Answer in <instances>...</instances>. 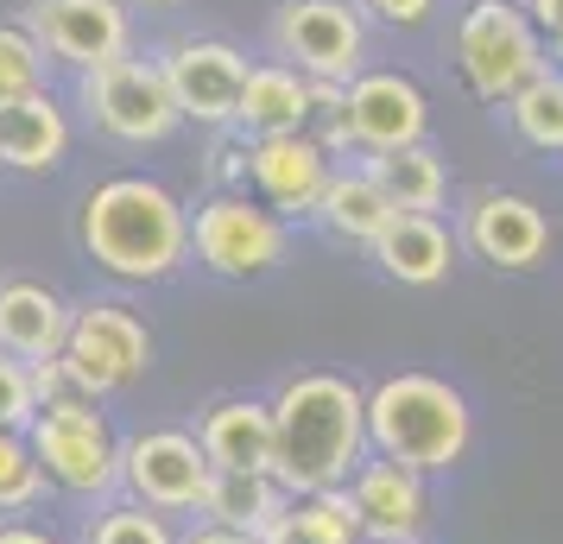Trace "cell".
Masks as SVG:
<instances>
[{"label": "cell", "instance_id": "6da1fadb", "mask_svg": "<svg viewBox=\"0 0 563 544\" xmlns=\"http://www.w3.org/2000/svg\"><path fill=\"white\" fill-rule=\"evenodd\" d=\"M273 424H279V463L273 475L285 481L291 500L305 493L349 488L355 468L374 456L367 443V392L349 374H291L273 399Z\"/></svg>", "mask_w": 563, "mask_h": 544}, {"label": "cell", "instance_id": "7a4b0ae2", "mask_svg": "<svg viewBox=\"0 0 563 544\" xmlns=\"http://www.w3.org/2000/svg\"><path fill=\"white\" fill-rule=\"evenodd\" d=\"M82 247L102 273L153 286L190 259V215L153 178H108L82 203Z\"/></svg>", "mask_w": 563, "mask_h": 544}, {"label": "cell", "instance_id": "3957f363", "mask_svg": "<svg viewBox=\"0 0 563 544\" xmlns=\"http://www.w3.org/2000/svg\"><path fill=\"white\" fill-rule=\"evenodd\" d=\"M367 443L386 463H406L418 475H450L475 443V412L462 387H450L443 374L406 367L367 392Z\"/></svg>", "mask_w": 563, "mask_h": 544}, {"label": "cell", "instance_id": "277c9868", "mask_svg": "<svg viewBox=\"0 0 563 544\" xmlns=\"http://www.w3.org/2000/svg\"><path fill=\"white\" fill-rule=\"evenodd\" d=\"M26 437L52 488L77 493V500H102V493L121 488V443L108 431V418L96 412V399L70 392V399L38 406Z\"/></svg>", "mask_w": 563, "mask_h": 544}, {"label": "cell", "instance_id": "5b68a950", "mask_svg": "<svg viewBox=\"0 0 563 544\" xmlns=\"http://www.w3.org/2000/svg\"><path fill=\"white\" fill-rule=\"evenodd\" d=\"M456 64L482 102H512L544 70V38L512 0H475L456 26Z\"/></svg>", "mask_w": 563, "mask_h": 544}, {"label": "cell", "instance_id": "8992f818", "mask_svg": "<svg viewBox=\"0 0 563 544\" xmlns=\"http://www.w3.org/2000/svg\"><path fill=\"white\" fill-rule=\"evenodd\" d=\"M291 247V234H285L279 209L254 203V197H209L197 203L190 215V254L203 259L216 279H260V273H273Z\"/></svg>", "mask_w": 563, "mask_h": 544}, {"label": "cell", "instance_id": "52a82bcc", "mask_svg": "<svg viewBox=\"0 0 563 544\" xmlns=\"http://www.w3.org/2000/svg\"><path fill=\"white\" fill-rule=\"evenodd\" d=\"M82 108L96 114V127L128 140V146H158L178 127V96L165 82V64H146V57H121V64H102L82 77Z\"/></svg>", "mask_w": 563, "mask_h": 544}, {"label": "cell", "instance_id": "ba28073f", "mask_svg": "<svg viewBox=\"0 0 563 544\" xmlns=\"http://www.w3.org/2000/svg\"><path fill=\"white\" fill-rule=\"evenodd\" d=\"M57 362L82 399H102V392L133 387L153 367V336L128 304H82L77 323H70V348Z\"/></svg>", "mask_w": 563, "mask_h": 544}, {"label": "cell", "instance_id": "9c48e42d", "mask_svg": "<svg viewBox=\"0 0 563 544\" xmlns=\"http://www.w3.org/2000/svg\"><path fill=\"white\" fill-rule=\"evenodd\" d=\"M209 475L216 463L197 431H140L121 443V488L153 513H203Z\"/></svg>", "mask_w": 563, "mask_h": 544}, {"label": "cell", "instance_id": "30bf717a", "mask_svg": "<svg viewBox=\"0 0 563 544\" xmlns=\"http://www.w3.org/2000/svg\"><path fill=\"white\" fill-rule=\"evenodd\" d=\"M279 52L291 57V70H305L310 82L349 89V82L361 77V57H367L361 7H349V0H285Z\"/></svg>", "mask_w": 563, "mask_h": 544}, {"label": "cell", "instance_id": "8fae6325", "mask_svg": "<svg viewBox=\"0 0 563 544\" xmlns=\"http://www.w3.org/2000/svg\"><path fill=\"white\" fill-rule=\"evenodd\" d=\"M254 77V64L222 45V38H184L165 52V82L178 96V114L197 121V127H222V121H241V89Z\"/></svg>", "mask_w": 563, "mask_h": 544}, {"label": "cell", "instance_id": "7c38bea8", "mask_svg": "<svg viewBox=\"0 0 563 544\" xmlns=\"http://www.w3.org/2000/svg\"><path fill=\"white\" fill-rule=\"evenodd\" d=\"M26 32L89 77L128 57V0H32Z\"/></svg>", "mask_w": 563, "mask_h": 544}, {"label": "cell", "instance_id": "4fadbf2b", "mask_svg": "<svg viewBox=\"0 0 563 544\" xmlns=\"http://www.w3.org/2000/svg\"><path fill=\"white\" fill-rule=\"evenodd\" d=\"M349 493H355L361 539L367 544H418L431 532V475H418V468L367 456L355 468Z\"/></svg>", "mask_w": 563, "mask_h": 544}, {"label": "cell", "instance_id": "5bb4252c", "mask_svg": "<svg viewBox=\"0 0 563 544\" xmlns=\"http://www.w3.org/2000/svg\"><path fill=\"white\" fill-rule=\"evenodd\" d=\"M462 241L487 266L526 273V266H538V259L551 254V222H544V209L532 197L482 190V197H468V209H462Z\"/></svg>", "mask_w": 563, "mask_h": 544}, {"label": "cell", "instance_id": "9a60e30c", "mask_svg": "<svg viewBox=\"0 0 563 544\" xmlns=\"http://www.w3.org/2000/svg\"><path fill=\"white\" fill-rule=\"evenodd\" d=\"M247 178L266 197V209H279V215H317L335 165H330L323 140H310V133H273V140L247 146Z\"/></svg>", "mask_w": 563, "mask_h": 544}, {"label": "cell", "instance_id": "2e32d148", "mask_svg": "<svg viewBox=\"0 0 563 544\" xmlns=\"http://www.w3.org/2000/svg\"><path fill=\"white\" fill-rule=\"evenodd\" d=\"M424 127H431V108H424V89L411 77L361 70L349 82V133H355V146H367V153L424 146Z\"/></svg>", "mask_w": 563, "mask_h": 544}, {"label": "cell", "instance_id": "e0dca14e", "mask_svg": "<svg viewBox=\"0 0 563 544\" xmlns=\"http://www.w3.org/2000/svg\"><path fill=\"white\" fill-rule=\"evenodd\" d=\"M70 323H77V311H64L52 286H32V279L0 286V355L45 367L70 348Z\"/></svg>", "mask_w": 563, "mask_h": 544}, {"label": "cell", "instance_id": "ac0fdd59", "mask_svg": "<svg viewBox=\"0 0 563 544\" xmlns=\"http://www.w3.org/2000/svg\"><path fill=\"white\" fill-rule=\"evenodd\" d=\"M197 443L216 468H273L279 463V424L273 399H216L197 424Z\"/></svg>", "mask_w": 563, "mask_h": 544}, {"label": "cell", "instance_id": "d6986e66", "mask_svg": "<svg viewBox=\"0 0 563 544\" xmlns=\"http://www.w3.org/2000/svg\"><path fill=\"white\" fill-rule=\"evenodd\" d=\"M374 266L399 286H443L456 266V234L443 229V215H393V229L374 241Z\"/></svg>", "mask_w": 563, "mask_h": 544}, {"label": "cell", "instance_id": "ffe728a7", "mask_svg": "<svg viewBox=\"0 0 563 544\" xmlns=\"http://www.w3.org/2000/svg\"><path fill=\"white\" fill-rule=\"evenodd\" d=\"M310 121H317V82L291 64H254L241 89V127L254 140H273V133H305Z\"/></svg>", "mask_w": 563, "mask_h": 544}, {"label": "cell", "instance_id": "44dd1931", "mask_svg": "<svg viewBox=\"0 0 563 544\" xmlns=\"http://www.w3.org/2000/svg\"><path fill=\"white\" fill-rule=\"evenodd\" d=\"M291 507V493L273 468H216L203 493V519L209 525H229L247 539H266V525Z\"/></svg>", "mask_w": 563, "mask_h": 544}, {"label": "cell", "instance_id": "7402d4cb", "mask_svg": "<svg viewBox=\"0 0 563 544\" xmlns=\"http://www.w3.org/2000/svg\"><path fill=\"white\" fill-rule=\"evenodd\" d=\"M393 197H386V184L355 165V171H335L330 190H323V203H317V222L335 234V241H349V247H367L374 254V241L393 229Z\"/></svg>", "mask_w": 563, "mask_h": 544}, {"label": "cell", "instance_id": "603a6c76", "mask_svg": "<svg viewBox=\"0 0 563 544\" xmlns=\"http://www.w3.org/2000/svg\"><path fill=\"white\" fill-rule=\"evenodd\" d=\"M70 146V127H64V108L52 96H26V102L0 108V165L13 171H52Z\"/></svg>", "mask_w": 563, "mask_h": 544}, {"label": "cell", "instance_id": "cb8c5ba5", "mask_svg": "<svg viewBox=\"0 0 563 544\" xmlns=\"http://www.w3.org/2000/svg\"><path fill=\"white\" fill-rule=\"evenodd\" d=\"M260 544H367L361 539V513H355V493L330 488V493H305L291 500Z\"/></svg>", "mask_w": 563, "mask_h": 544}, {"label": "cell", "instance_id": "d4e9b609", "mask_svg": "<svg viewBox=\"0 0 563 544\" xmlns=\"http://www.w3.org/2000/svg\"><path fill=\"white\" fill-rule=\"evenodd\" d=\"M367 171L386 184V197L399 215H437L443 197H450V171L431 146H399V153H374Z\"/></svg>", "mask_w": 563, "mask_h": 544}, {"label": "cell", "instance_id": "484cf974", "mask_svg": "<svg viewBox=\"0 0 563 544\" xmlns=\"http://www.w3.org/2000/svg\"><path fill=\"white\" fill-rule=\"evenodd\" d=\"M512 114V133L526 140V146H538V153H563V70H538L519 96L507 102Z\"/></svg>", "mask_w": 563, "mask_h": 544}, {"label": "cell", "instance_id": "4316f807", "mask_svg": "<svg viewBox=\"0 0 563 544\" xmlns=\"http://www.w3.org/2000/svg\"><path fill=\"white\" fill-rule=\"evenodd\" d=\"M45 468L32 456L26 431H0V513H32L45 500Z\"/></svg>", "mask_w": 563, "mask_h": 544}, {"label": "cell", "instance_id": "83f0119b", "mask_svg": "<svg viewBox=\"0 0 563 544\" xmlns=\"http://www.w3.org/2000/svg\"><path fill=\"white\" fill-rule=\"evenodd\" d=\"M45 96V45L26 26H0V108Z\"/></svg>", "mask_w": 563, "mask_h": 544}, {"label": "cell", "instance_id": "f1b7e54d", "mask_svg": "<svg viewBox=\"0 0 563 544\" xmlns=\"http://www.w3.org/2000/svg\"><path fill=\"white\" fill-rule=\"evenodd\" d=\"M82 544H178V539H172V525L153 507L128 500V507H102V513L89 519Z\"/></svg>", "mask_w": 563, "mask_h": 544}, {"label": "cell", "instance_id": "f546056e", "mask_svg": "<svg viewBox=\"0 0 563 544\" xmlns=\"http://www.w3.org/2000/svg\"><path fill=\"white\" fill-rule=\"evenodd\" d=\"M38 418V387H32V367L0 355V431H32Z\"/></svg>", "mask_w": 563, "mask_h": 544}, {"label": "cell", "instance_id": "4dcf8cb0", "mask_svg": "<svg viewBox=\"0 0 563 544\" xmlns=\"http://www.w3.org/2000/svg\"><path fill=\"white\" fill-rule=\"evenodd\" d=\"M361 13H374L386 26H424L437 13V0H361Z\"/></svg>", "mask_w": 563, "mask_h": 544}, {"label": "cell", "instance_id": "1f68e13d", "mask_svg": "<svg viewBox=\"0 0 563 544\" xmlns=\"http://www.w3.org/2000/svg\"><path fill=\"white\" fill-rule=\"evenodd\" d=\"M178 544H260V539H247V532H229V525H197V532H184Z\"/></svg>", "mask_w": 563, "mask_h": 544}, {"label": "cell", "instance_id": "d6a6232c", "mask_svg": "<svg viewBox=\"0 0 563 544\" xmlns=\"http://www.w3.org/2000/svg\"><path fill=\"white\" fill-rule=\"evenodd\" d=\"M526 13H532L538 32H551V38L563 32V0H526Z\"/></svg>", "mask_w": 563, "mask_h": 544}, {"label": "cell", "instance_id": "836d02e7", "mask_svg": "<svg viewBox=\"0 0 563 544\" xmlns=\"http://www.w3.org/2000/svg\"><path fill=\"white\" fill-rule=\"evenodd\" d=\"M0 544H57L52 532H38V525H20V519H13V525H0Z\"/></svg>", "mask_w": 563, "mask_h": 544}, {"label": "cell", "instance_id": "e575fe53", "mask_svg": "<svg viewBox=\"0 0 563 544\" xmlns=\"http://www.w3.org/2000/svg\"><path fill=\"white\" fill-rule=\"evenodd\" d=\"M551 52H558V70H563V32H558V38H551Z\"/></svg>", "mask_w": 563, "mask_h": 544}, {"label": "cell", "instance_id": "d590c367", "mask_svg": "<svg viewBox=\"0 0 563 544\" xmlns=\"http://www.w3.org/2000/svg\"><path fill=\"white\" fill-rule=\"evenodd\" d=\"M128 7H172V0H128Z\"/></svg>", "mask_w": 563, "mask_h": 544}]
</instances>
